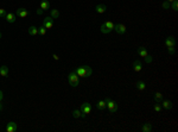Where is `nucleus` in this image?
Returning <instances> with one entry per match:
<instances>
[{"instance_id": "9b49d317", "label": "nucleus", "mask_w": 178, "mask_h": 132, "mask_svg": "<svg viewBox=\"0 0 178 132\" xmlns=\"http://www.w3.org/2000/svg\"><path fill=\"white\" fill-rule=\"evenodd\" d=\"M133 70L136 71V73H139V71H141L143 70V64H141V62L140 61H134L133 62Z\"/></svg>"}, {"instance_id": "9d476101", "label": "nucleus", "mask_w": 178, "mask_h": 132, "mask_svg": "<svg viewBox=\"0 0 178 132\" xmlns=\"http://www.w3.org/2000/svg\"><path fill=\"white\" fill-rule=\"evenodd\" d=\"M165 45H166V48L174 47V45H176V39H174L173 36H169V37L165 39Z\"/></svg>"}, {"instance_id": "7c9ffc66", "label": "nucleus", "mask_w": 178, "mask_h": 132, "mask_svg": "<svg viewBox=\"0 0 178 132\" xmlns=\"http://www.w3.org/2000/svg\"><path fill=\"white\" fill-rule=\"evenodd\" d=\"M145 61H146V63H151V62H152V56L147 55L146 57H145Z\"/></svg>"}, {"instance_id": "5701e85b", "label": "nucleus", "mask_w": 178, "mask_h": 132, "mask_svg": "<svg viewBox=\"0 0 178 132\" xmlns=\"http://www.w3.org/2000/svg\"><path fill=\"white\" fill-rule=\"evenodd\" d=\"M103 25H105V26L108 29L109 31L114 30V23H112L110 20H107V22H105V23H103Z\"/></svg>"}, {"instance_id": "a211bd4d", "label": "nucleus", "mask_w": 178, "mask_h": 132, "mask_svg": "<svg viewBox=\"0 0 178 132\" xmlns=\"http://www.w3.org/2000/svg\"><path fill=\"white\" fill-rule=\"evenodd\" d=\"M96 107H97V109H100V111H103V109L107 107V104H106L105 100H100V101H97Z\"/></svg>"}, {"instance_id": "2f4dec72", "label": "nucleus", "mask_w": 178, "mask_h": 132, "mask_svg": "<svg viewBox=\"0 0 178 132\" xmlns=\"http://www.w3.org/2000/svg\"><path fill=\"white\" fill-rule=\"evenodd\" d=\"M6 16V11L4 8H0V17H5Z\"/></svg>"}, {"instance_id": "c9c22d12", "label": "nucleus", "mask_w": 178, "mask_h": 132, "mask_svg": "<svg viewBox=\"0 0 178 132\" xmlns=\"http://www.w3.org/2000/svg\"><path fill=\"white\" fill-rule=\"evenodd\" d=\"M1 109H3V104H1V101H0V112H1Z\"/></svg>"}, {"instance_id": "f3484780", "label": "nucleus", "mask_w": 178, "mask_h": 132, "mask_svg": "<svg viewBox=\"0 0 178 132\" xmlns=\"http://www.w3.org/2000/svg\"><path fill=\"white\" fill-rule=\"evenodd\" d=\"M138 55H139L140 57H144V58H145L148 54H147V50L145 49V48H144V47H140V48H138Z\"/></svg>"}, {"instance_id": "72a5a7b5", "label": "nucleus", "mask_w": 178, "mask_h": 132, "mask_svg": "<svg viewBox=\"0 0 178 132\" xmlns=\"http://www.w3.org/2000/svg\"><path fill=\"white\" fill-rule=\"evenodd\" d=\"M52 57H54V60H56V61H58V60H59V57H58V55H56V54H54V55H52Z\"/></svg>"}, {"instance_id": "a878e982", "label": "nucleus", "mask_w": 178, "mask_h": 132, "mask_svg": "<svg viewBox=\"0 0 178 132\" xmlns=\"http://www.w3.org/2000/svg\"><path fill=\"white\" fill-rule=\"evenodd\" d=\"M45 33H47V29L43 26H40V27H38V35H40V36H45Z\"/></svg>"}, {"instance_id": "6ab92c4d", "label": "nucleus", "mask_w": 178, "mask_h": 132, "mask_svg": "<svg viewBox=\"0 0 178 132\" xmlns=\"http://www.w3.org/2000/svg\"><path fill=\"white\" fill-rule=\"evenodd\" d=\"M141 131L143 132H151L152 131V124H150V123H145V124H143Z\"/></svg>"}, {"instance_id": "423d86ee", "label": "nucleus", "mask_w": 178, "mask_h": 132, "mask_svg": "<svg viewBox=\"0 0 178 132\" xmlns=\"http://www.w3.org/2000/svg\"><path fill=\"white\" fill-rule=\"evenodd\" d=\"M29 14H30L29 10H26V8H24V7L18 8L16 12V16H18L19 18H26V17H29Z\"/></svg>"}, {"instance_id": "4c0bfd02", "label": "nucleus", "mask_w": 178, "mask_h": 132, "mask_svg": "<svg viewBox=\"0 0 178 132\" xmlns=\"http://www.w3.org/2000/svg\"><path fill=\"white\" fill-rule=\"evenodd\" d=\"M1 37H3V35H1V32H0V38H1Z\"/></svg>"}, {"instance_id": "b1692460", "label": "nucleus", "mask_w": 178, "mask_h": 132, "mask_svg": "<svg viewBox=\"0 0 178 132\" xmlns=\"http://www.w3.org/2000/svg\"><path fill=\"white\" fill-rule=\"evenodd\" d=\"M73 117L74 118H82V112H81V109H74L73 111Z\"/></svg>"}, {"instance_id": "f704fd0d", "label": "nucleus", "mask_w": 178, "mask_h": 132, "mask_svg": "<svg viewBox=\"0 0 178 132\" xmlns=\"http://www.w3.org/2000/svg\"><path fill=\"white\" fill-rule=\"evenodd\" d=\"M3 98H4V93H3V92L0 90V101L3 100Z\"/></svg>"}, {"instance_id": "f257e3e1", "label": "nucleus", "mask_w": 178, "mask_h": 132, "mask_svg": "<svg viewBox=\"0 0 178 132\" xmlns=\"http://www.w3.org/2000/svg\"><path fill=\"white\" fill-rule=\"evenodd\" d=\"M74 71L78 75V78H89L90 75L93 74V70H92V68L89 66H81L78 68H76Z\"/></svg>"}, {"instance_id": "393cba45", "label": "nucleus", "mask_w": 178, "mask_h": 132, "mask_svg": "<svg viewBox=\"0 0 178 132\" xmlns=\"http://www.w3.org/2000/svg\"><path fill=\"white\" fill-rule=\"evenodd\" d=\"M153 108H154V111L157 113H159V112H162V105H160V102H155L154 104V106H153Z\"/></svg>"}, {"instance_id": "7ed1b4c3", "label": "nucleus", "mask_w": 178, "mask_h": 132, "mask_svg": "<svg viewBox=\"0 0 178 132\" xmlns=\"http://www.w3.org/2000/svg\"><path fill=\"white\" fill-rule=\"evenodd\" d=\"M105 101H106V104H107V108H108L110 114H113V113H115L118 111V104H116L115 101H113L110 98H106Z\"/></svg>"}, {"instance_id": "412c9836", "label": "nucleus", "mask_w": 178, "mask_h": 132, "mask_svg": "<svg viewBox=\"0 0 178 132\" xmlns=\"http://www.w3.org/2000/svg\"><path fill=\"white\" fill-rule=\"evenodd\" d=\"M50 17L52 18V19H57L58 17H59V11H58L57 8H55V10H51Z\"/></svg>"}, {"instance_id": "4468645a", "label": "nucleus", "mask_w": 178, "mask_h": 132, "mask_svg": "<svg viewBox=\"0 0 178 132\" xmlns=\"http://www.w3.org/2000/svg\"><path fill=\"white\" fill-rule=\"evenodd\" d=\"M106 10H107V6H106L105 4H100V5H97L96 7H95V11L97 12V13H105Z\"/></svg>"}, {"instance_id": "39448f33", "label": "nucleus", "mask_w": 178, "mask_h": 132, "mask_svg": "<svg viewBox=\"0 0 178 132\" xmlns=\"http://www.w3.org/2000/svg\"><path fill=\"white\" fill-rule=\"evenodd\" d=\"M43 26L45 27L47 30H50L54 27V19L51 17H47L45 19L43 20Z\"/></svg>"}, {"instance_id": "f8f14e48", "label": "nucleus", "mask_w": 178, "mask_h": 132, "mask_svg": "<svg viewBox=\"0 0 178 132\" xmlns=\"http://www.w3.org/2000/svg\"><path fill=\"white\" fill-rule=\"evenodd\" d=\"M5 18H6V20H7L8 23H14L17 19V16L16 14H13V13H6V16H5Z\"/></svg>"}, {"instance_id": "6e6552de", "label": "nucleus", "mask_w": 178, "mask_h": 132, "mask_svg": "<svg viewBox=\"0 0 178 132\" xmlns=\"http://www.w3.org/2000/svg\"><path fill=\"white\" fill-rule=\"evenodd\" d=\"M17 128H18V125H17L14 121H10V123L6 125V131L7 132H16Z\"/></svg>"}, {"instance_id": "473e14b6", "label": "nucleus", "mask_w": 178, "mask_h": 132, "mask_svg": "<svg viewBox=\"0 0 178 132\" xmlns=\"http://www.w3.org/2000/svg\"><path fill=\"white\" fill-rule=\"evenodd\" d=\"M43 12H44V11H43V10H42V8H40V7H39V8H37V14H42Z\"/></svg>"}, {"instance_id": "20e7f679", "label": "nucleus", "mask_w": 178, "mask_h": 132, "mask_svg": "<svg viewBox=\"0 0 178 132\" xmlns=\"http://www.w3.org/2000/svg\"><path fill=\"white\" fill-rule=\"evenodd\" d=\"M80 109H81V112H82V118H85V116L90 114V112H92V105L89 102H83Z\"/></svg>"}, {"instance_id": "bb28decb", "label": "nucleus", "mask_w": 178, "mask_h": 132, "mask_svg": "<svg viewBox=\"0 0 178 132\" xmlns=\"http://www.w3.org/2000/svg\"><path fill=\"white\" fill-rule=\"evenodd\" d=\"M170 7L171 10H173V11H177L178 10V3H177V0H174V1H172L170 4Z\"/></svg>"}, {"instance_id": "dca6fc26", "label": "nucleus", "mask_w": 178, "mask_h": 132, "mask_svg": "<svg viewBox=\"0 0 178 132\" xmlns=\"http://www.w3.org/2000/svg\"><path fill=\"white\" fill-rule=\"evenodd\" d=\"M39 7L42 8L43 11H47V10L50 8V3H49L48 0H43L42 3H40V6H39Z\"/></svg>"}, {"instance_id": "cd10ccee", "label": "nucleus", "mask_w": 178, "mask_h": 132, "mask_svg": "<svg viewBox=\"0 0 178 132\" xmlns=\"http://www.w3.org/2000/svg\"><path fill=\"white\" fill-rule=\"evenodd\" d=\"M101 32H102V33H105V35H107V33H109L110 31H109L108 29H107V27L102 24V25H101Z\"/></svg>"}, {"instance_id": "1a4fd4ad", "label": "nucleus", "mask_w": 178, "mask_h": 132, "mask_svg": "<svg viewBox=\"0 0 178 132\" xmlns=\"http://www.w3.org/2000/svg\"><path fill=\"white\" fill-rule=\"evenodd\" d=\"M160 105H162L163 108H165V109H171V108H172V102H171L169 99H163V100L160 101Z\"/></svg>"}, {"instance_id": "2eb2a0df", "label": "nucleus", "mask_w": 178, "mask_h": 132, "mask_svg": "<svg viewBox=\"0 0 178 132\" xmlns=\"http://www.w3.org/2000/svg\"><path fill=\"white\" fill-rule=\"evenodd\" d=\"M0 75L4 76V78H7L8 76V68L6 66H1L0 67Z\"/></svg>"}, {"instance_id": "ddd939ff", "label": "nucleus", "mask_w": 178, "mask_h": 132, "mask_svg": "<svg viewBox=\"0 0 178 132\" xmlns=\"http://www.w3.org/2000/svg\"><path fill=\"white\" fill-rule=\"evenodd\" d=\"M136 87H137V89H139V90H145L146 89V83L143 81V80H139V81L136 83Z\"/></svg>"}, {"instance_id": "e433bc0d", "label": "nucleus", "mask_w": 178, "mask_h": 132, "mask_svg": "<svg viewBox=\"0 0 178 132\" xmlns=\"http://www.w3.org/2000/svg\"><path fill=\"white\" fill-rule=\"evenodd\" d=\"M166 1H167V3H170V4H171V3H172V1H174V0H166Z\"/></svg>"}, {"instance_id": "0eeeda50", "label": "nucleus", "mask_w": 178, "mask_h": 132, "mask_svg": "<svg viewBox=\"0 0 178 132\" xmlns=\"http://www.w3.org/2000/svg\"><path fill=\"white\" fill-rule=\"evenodd\" d=\"M114 31L119 35H124L126 32V26L124 24H114Z\"/></svg>"}, {"instance_id": "4be33fe9", "label": "nucleus", "mask_w": 178, "mask_h": 132, "mask_svg": "<svg viewBox=\"0 0 178 132\" xmlns=\"http://www.w3.org/2000/svg\"><path fill=\"white\" fill-rule=\"evenodd\" d=\"M163 99H164V95H163L160 92H155V93H154V100H155V102H160Z\"/></svg>"}, {"instance_id": "f03ea898", "label": "nucleus", "mask_w": 178, "mask_h": 132, "mask_svg": "<svg viewBox=\"0 0 178 132\" xmlns=\"http://www.w3.org/2000/svg\"><path fill=\"white\" fill-rule=\"evenodd\" d=\"M68 82H69V85L71 86V87H77V86L80 85V78H78V75L76 74L75 71L70 73V74L68 75Z\"/></svg>"}, {"instance_id": "c85d7f7f", "label": "nucleus", "mask_w": 178, "mask_h": 132, "mask_svg": "<svg viewBox=\"0 0 178 132\" xmlns=\"http://www.w3.org/2000/svg\"><path fill=\"white\" fill-rule=\"evenodd\" d=\"M163 8H165V10H169V8H170V3H167L166 0H165V1H164V3H163Z\"/></svg>"}, {"instance_id": "aec40b11", "label": "nucleus", "mask_w": 178, "mask_h": 132, "mask_svg": "<svg viewBox=\"0 0 178 132\" xmlns=\"http://www.w3.org/2000/svg\"><path fill=\"white\" fill-rule=\"evenodd\" d=\"M29 35H30V36H37V35H38V27L30 26V27H29Z\"/></svg>"}, {"instance_id": "c756f323", "label": "nucleus", "mask_w": 178, "mask_h": 132, "mask_svg": "<svg viewBox=\"0 0 178 132\" xmlns=\"http://www.w3.org/2000/svg\"><path fill=\"white\" fill-rule=\"evenodd\" d=\"M167 51H169V54L172 56V55L174 54V47H170V48H167Z\"/></svg>"}]
</instances>
